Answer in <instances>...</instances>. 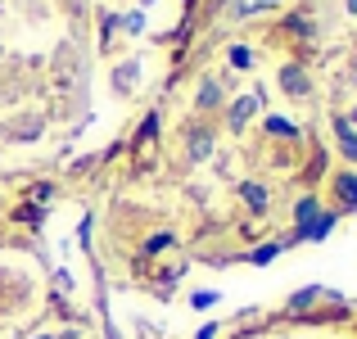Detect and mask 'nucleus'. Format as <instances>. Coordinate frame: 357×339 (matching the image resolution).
<instances>
[{
    "instance_id": "423d86ee",
    "label": "nucleus",
    "mask_w": 357,
    "mask_h": 339,
    "mask_svg": "<svg viewBox=\"0 0 357 339\" xmlns=\"http://www.w3.org/2000/svg\"><path fill=\"white\" fill-rule=\"evenodd\" d=\"M208 154H213V131L208 127H195L190 131V158H195V163H204Z\"/></svg>"
},
{
    "instance_id": "a211bd4d",
    "label": "nucleus",
    "mask_w": 357,
    "mask_h": 339,
    "mask_svg": "<svg viewBox=\"0 0 357 339\" xmlns=\"http://www.w3.org/2000/svg\"><path fill=\"white\" fill-rule=\"evenodd\" d=\"M18 222H41V209H18Z\"/></svg>"
},
{
    "instance_id": "9b49d317",
    "label": "nucleus",
    "mask_w": 357,
    "mask_h": 339,
    "mask_svg": "<svg viewBox=\"0 0 357 339\" xmlns=\"http://www.w3.org/2000/svg\"><path fill=\"white\" fill-rule=\"evenodd\" d=\"M280 249H285V240H271V244H258V249L249 253V262H253V267H267V262L276 258Z\"/></svg>"
},
{
    "instance_id": "4468645a",
    "label": "nucleus",
    "mask_w": 357,
    "mask_h": 339,
    "mask_svg": "<svg viewBox=\"0 0 357 339\" xmlns=\"http://www.w3.org/2000/svg\"><path fill=\"white\" fill-rule=\"evenodd\" d=\"M227 59H231V68H253V50L249 45H231Z\"/></svg>"
},
{
    "instance_id": "0eeeda50",
    "label": "nucleus",
    "mask_w": 357,
    "mask_h": 339,
    "mask_svg": "<svg viewBox=\"0 0 357 339\" xmlns=\"http://www.w3.org/2000/svg\"><path fill=\"white\" fill-rule=\"evenodd\" d=\"M154 140H158V113H149V118L140 122V131H136V154H140V149L149 154V149H154Z\"/></svg>"
},
{
    "instance_id": "ddd939ff",
    "label": "nucleus",
    "mask_w": 357,
    "mask_h": 339,
    "mask_svg": "<svg viewBox=\"0 0 357 339\" xmlns=\"http://www.w3.org/2000/svg\"><path fill=\"white\" fill-rule=\"evenodd\" d=\"M317 299H326V294H321V289H317V285H307V289H298V294H294V299H289V312H303V308H307V303H317Z\"/></svg>"
},
{
    "instance_id": "f03ea898",
    "label": "nucleus",
    "mask_w": 357,
    "mask_h": 339,
    "mask_svg": "<svg viewBox=\"0 0 357 339\" xmlns=\"http://www.w3.org/2000/svg\"><path fill=\"white\" fill-rule=\"evenodd\" d=\"M253 113H258V96H240L236 105H231V118H227L231 131H244V122H249Z\"/></svg>"
},
{
    "instance_id": "f3484780",
    "label": "nucleus",
    "mask_w": 357,
    "mask_h": 339,
    "mask_svg": "<svg viewBox=\"0 0 357 339\" xmlns=\"http://www.w3.org/2000/svg\"><path fill=\"white\" fill-rule=\"evenodd\" d=\"M131 77H136V63H122L118 77H114V82H118V91H127V86H131Z\"/></svg>"
},
{
    "instance_id": "f8f14e48",
    "label": "nucleus",
    "mask_w": 357,
    "mask_h": 339,
    "mask_svg": "<svg viewBox=\"0 0 357 339\" xmlns=\"http://www.w3.org/2000/svg\"><path fill=\"white\" fill-rule=\"evenodd\" d=\"M267 131H271V136H285V140L298 136V127H294L289 118H280V113H271V118H267Z\"/></svg>"
},
{
    "instance_id": "7ed1b4c3",
    "label": "nucleus",
    "mask_w": 357,
    "mask_h": 339,
    "mask_svg": "<svg viewBox=\"0 0 357 339\" xmlns=\"http://www.w3.org/2000/svg\"><path fill=\"white\" fill-rule=\"evenodd\" d=\"M335 136H340L344 158H353V163H357V131H353V122H349V118H335Z\"/></svg>"
},
{
    "instance_id": "f257e3e1",
    "label": "nucleus",
    "mask_w": 357,
    "mask_h": 339,
    "mask_svg": "<svg viewBox=\"0 0 357 339\" xmlns=\"http://www.w3.org/2000/svg\"><path fill=\"white\" fill-rule=\"evenodd\" d=\"M280 91L294 96V100H303L307 96V73L298 68V63H285V68H280Z\"/></svg>"
},
{
    "instance_id": "dca6fc26",
    "label": "nucleus",
    "mask_w": 357,
    "mask_h": 339,
    "mask_svg": "<svg viewBox=\"0 0 357 339\" xmlns=\"http://www.w3.org/2000/svg\"><path fill=\"white\" fill-rule=\"evenodd\" d=\"M289 32H294V36H312V27H307L303 14H289Z\"/></svg>"
},
{
    "instance_id": "20e7f679",
    "label": "nucleus",
    "mask_w": 357,
    "mask_h": 339,
    "mask_svg": "<svg viewBox=\"0 0 357 339\" xmlns=\"http://www.w3.org/2000/svg\"><path fill=\"white\" fill-rule=\"evenodd\" d=\"M335 195H340V209H357V176L340 172L335 176Z\"/></svg>"
},
{
    "instance_id": "2eb2a0df",
    "label": "nucleus",
    "mask_w": 357,
    "mask_h": 339,
    "mask_svg": "<svg viewBox=\"0 0 357 339\" xmlns=\"http://www.w3.org/2000/svg\"><path fill=\"white\" fill-rule=\"evenodd\" d=\"M213 303H218V289H199V294L190 299V308H199V312H204V308H213Z\"/></svg>"
},
{
    "instance_id": "1a4fd4ad",
    "label": "nucleus",
    "mask_w": 357,
    "mask_h": 339,
    "mask_svg": "<svg viewBox=\"0 0 357 339\" xmlns=\"http://www.w3.org/2000/svg\"><path fill=\"white\" fill-rule=\"evenodd\" d=\"M172 244H176V235H172V231H154V235L145 240V249H140V258H154V253L172 249Z\"/></svg>"
},
{
    "instance_id": "9d476101",
    "label": "nucleus",
    "mask_w": 357,
    "mask_h": 339,
    "mask_svg": "<svg viewBox=\"0 0 357 339\" xmlns=\"http://www.w3.org/2000/svg\"><path fill=\"white\" fill-rule=\"evenodd\" d=\"M195 105H199V109H218L222 105V82H204V86H199V100H195Z\"/></svg>"
},
{
    "instance_id": "aec40b11",
    "label": "nucleus",
    "mask_w": 357,
    "mask_h": 339,
    "mask_svg": "<svg viewBox=\"0 0 357 339\" xmlns=\"http://www.w3.org/2000/svg\"><path fill=\"white\" fill-rule=\"evenodd\" d=\"M353 122H357V109H353Z\"/></svg>"
},
{
    "instance_id": "6ab92c4d",
    "label": "nucleus",
    "mask_w": 357,
    "mask_h": 339,
    "mask_svg": "<svg viewBox=\"0 0 357 339\" xmlns=\"http://www.w3.org/2000/svg\"><path fill=\"white\" fill-rule=\"evenodd\" d=\"M195 339H218V326H199V335Z\"/></svg>"
},
{
    "instance_id": "6e6552de",
    "label": "nucleus",
    "mask_w": 357,
    "mask_h": 339,
    "mask_svg": "<svg viewBox=\"0 0 357 339\" xmlns=\"http://www.w3.org/2000/svg\"><path fill=\"white\" fill-rule=\"evenodd\" d=\"M317 213H321V199H317V195H303V199L294 204V226H298V231H303V226L312 222Z\"/></svg>"
},
{
    "instance_id": "39448f33",
    "label": "nucleus",
    "mask_w": 357,
    "mask_h": 339,
    "mask_svg": "<svg viewBox=\"0 0 357 339\" xmlns=\"http://www.w3.org/2000/svg\"><path fill=\"white\" fill-rule=\"evenodd\" d=\"M240 199L249 204L253 213H267V186H262V181H244L240 186Z\"/></svg>"
},
{
    "instance_id": "412c9836",
    "label": "nucleus",
    "mask_w": 357,
    "mask_h": 339,
    "mask_svg": "<svg viewBox=\"0 0 357 339\" xmlns=\"http://www.w3.org/2000/svg\"><path fill=\"white\" fill-rule=\"evenodd\" d=\"M41 339H54V335H41Z\"/></svg>"
}]
</instances>
